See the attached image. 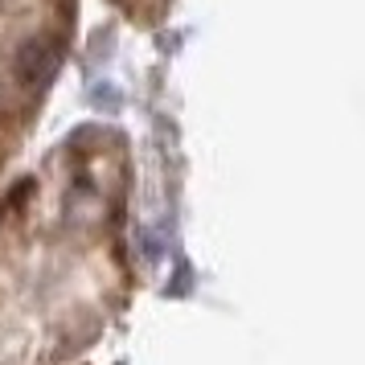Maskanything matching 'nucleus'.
<instances>
[{
  "label": "nucleus",
  "mask_w": 365,
  "mask_h": 365,
  "mask_svg": "<svg viewBox=\"0 0 365 365\" xmlns=\"http://www.w3.org/2000/svg\"><path fill=\"white\" fill-rule=\"evenodd\" d=\"M132 140L83 123L0 185V365H128Z\"/></svg>",
  "instance_id": "f257e3e1"
},
{
  "label": "nucleus",
  "mask_w": 365,
  "mask_h": 365,
  "mask_svg": "<svg viewBox=\"0 0 365 365\" xmlns=\"http://www.w3.org/2000/svg\"><path fill=\"white\" fill-rule=\"evenodd\" d=\"M83 0H0V185L34 148L66 78Z\"/></svg>",
  "instance_id": "f03ea898"
}]
</instances>
